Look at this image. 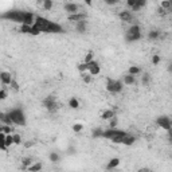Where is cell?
I'll return each instance as SVG.
<instances>
[{"label": "cell", "instance_id": "9f6ffc18", "mask_svg": "<svg viewBox=\"0 0 172 172\" xmlns=\"http://www.w3.org/2000/svg\"><path fill=\"white\" fill-rule=\"evenodd\" d=\"M171 159H172V155H171Z\"/></svg>", "mask_w": 172, "mask_h": 172}, {"label": "cell", "instance_id": "ffe728a7", "mask_svg": "<svg viewBox=\"0 0 172 172\" xmlns=\"http://www.w3.org/2000/svg\"><path fill=\"white\" fill-rule=\"evenodd\" d=\"M69 108L70 109H79V101L75 97H71L69 99Z\"/></svg>", "mask_w": 172, "mask_h": 172}, {"label": "cell", "instance_id": "8fae6325", "mask_svg": "<svg viewBox=\"0 0 172 172\" xmlns=\"http://www.w3.org/2000/svg\"><path fill=\"white\" fill-rule=\"evenodd\" d=\"M86 18H88V14H85V12H78V14H75V15H70V16H67V20H69V22H73V23H79V22L86 20Z\"/></svg>", "mask_w": 172, "mask_h": 172}, {"label": "cell", "instance_id": "db71d44e", "mask_svg": "<svg viewBox=\"0 0 172 172\" xmlns=\"http://www.w3.org/2000/svg\"><path fill=\"white\" fill-rule=\"evenodd\" d=\"M168 143H169V144H171V145H172V139H171V137H168Z\"/></svg>", "mask_w": 172, "mask_h": 172}, {"label": "cell", "instance_id": "d4e9b609", "mask_svg": "<svg viewBox=\"0 0 172 172\" xmlns=\"http://www.w3.org/2000/svg\"><path fill=\"white\" fill-rule=\"evenodd\" d=\"M32 164H34L32 157H23L22 159V165L24 167V168H30Z\"/></svg>", "mask_w": 172, "mask_h": 172}, {"label": "cell", "instance_id": "9a60e30c", "mask_svg": "<svg viewBox=\"0 0 172 172\" xmlns=\"http://www.w3.org/2000/svg\"><path fill=\"white\" fill-rule=\"evenodd\" d=\"M121 160L118 157H113V159H110L109 161H108V165H106V168L108 169H114V168H117L118 165H120Z\"/></svg>", "mask_w": 172, "mask_h": 172}, {"label": "cell", "instance_id": "ab89813d", "mask_svg": "<svg viewBox=\"0 0 172 172\" xmlns=\"http://www.w3.org/2000/svg\"><path fill=\"white\" fill-rule=\"evenodd\" d=\"M117 124H118L117 118H116V117L112 118V120L109 121V128H110V129H116V128H117Z\"/></svg>", "mask_w": 172, "mask_h": 172}, {"label": "cell", "instance_id": "11a10c76", "mask_svg": "<svg viewBox=\"0 0 172 172\" xmlns=\"http://www.w3.org/2000/svg\"><path fill=\"white\" fill-rule=\"evenodd\" d=\"M171 125H172V118H171Z\"/></svg>", "mask_w": 172, "mask_h": 172}, {"label": "cell", "instance_id": "f35d334b", "mask_svg": "<svg viewBox=\"0 0 172 172\" xmlns=\"http://www.w3.org/2000/svg\"><path fill=\"white\" fill-rule=\"evenodd\" d=\"M82 129H84V125L79 124V122H77V124H74V125H73V131H74L75 133L82 132Z\"/></svg>", "mask_w": 172, "mask_h": 172}, {"label": "cell", "instance_id": "8992f818", "mask_svg": "<svg viewBox=\"0 0 172 172\" xmlns=\"http://www.w3.org/2000/svg\"><path fill=\"white\" fill-rule=\"evenodd\" d=\"M156 122H157V125L160 126L161 129H164V131H167V132H168L169 129L172 128L171 118H169L168 116H160V117L156 118Z\"/></svg>", "mask_w": 172, "mask_h": 172}, {"label": "cell", "instance_id": "52a82bcc", "mask_svg": "<svg viewBox=\"0 0 172 172\" xmlns=\"http://www.w3.org/2000/svg\"><path fill=\"white\" fill-rule=\"evenodd\" d=\"M63 10H65V12H67L69 14V16L70 15H75V14H78V12H81L79 11V6H78L77 3H65V6H63Z\"/></svg>", "mask_w": 172, "mask_h": 172}, {"label": "cell", "instance_id": "1f68e13d", "mask_svg": "<svg viewBox=\"0 0 172 172\" xmlns=\"http://www.w3.org/2000/svg\"><path fill=\"white\" fill-rule=\"evenodd\" d=\"M42 7L44 8V10H47V11H50L52 7H54V3H52L51 0H43V3H42Z\"/></svg>", "mask_w": 172, "mask_h": 172}, {"label": "cell", "instance_id": "603a6c76", "mask_svg": "<svg viewBox=\"0 0 172 172\" xmlns=\"http://www.w3.org/2000/svg\"><path fill=\"white\" fill-rule=\"evenodd\" d=\"M145 6H146L145 0H136V4H135V7L132 8V11H139V10H141Z\"/></svg>", "mask_w": 172, "mask_h": 172}, {"label": "cell", "instance_id": "484cf974", "mask_svg": "<svg viewBox=\"0 0 172 172\" xmlns=\"http://www.w3.org/2000/svg\"><path fill=\"white\" fill-rule=\"evenodd\" d=\"M104 131H105V129L95 128V129H93L92 136H93V137H94V139H99V137H102V136H104Z\"/></svg>", "mask_w": 172, "mask_h": 172}, {"label": "cell", "instance_id": "60d3db41", "mask_svg": "<svg viewBox=\"0 0 172 172\" xmlns=\"http://www.w3.org/2000/svg\"><path fill=\"white\" fill-rule=\"evenodd\" d=\"M42 32L39 28H38L37 26H32L31 27V32H30V35H34V37H37V35H39V34Z\"/></svg>", "mask_w": 172, "mask_h": 172}, {"label": "cell", "instance_id": "30bf717a", "mask_svg": "<svg viewBox=\"0 0 172 172\" xmlns=\"http://www.w3.org/2000/svg\"><path fill=\"white\" fill-rule=\"evenodd\" d=\"M88 67H89V71L88 73L90 75H98L101 73V67H99V63L97 61H92V62L88 63Z\"/></svg>", "mask_w": 172, "mask_h": 172}, {"label": "cell", "instance_id": "816d5d0a", "mask_svg": "<svg viewBox=\"0 0 172 172\" xmlns=\"http://www.w3.org/2000/svg\"><path fill=\"white\" fill-rule=\"evenodd\" d=\"M167 133H168V137H171V139H172V128L169 129V131H168V132H167Z\"/></svg>", "mask_w": 172, "mask_h": 172}, {"label": "cell", "instance_id": "44dd1931", "mask_svg": "<svg viewBox=\"0 0 172 172\" xmlns=\"http://www.w3.org/2000/svg\"><path fill=\"white\" fill-rule=\"evenodd\" d=\"M42 168H43V164H42L40 161H37V163H34V164L31 165L30 168H27V169H28L30 172H39Z\"/></svg>", "mask_w": 172, "mask_h": 172}, {"label": "cell", "instance_id": "4316f807", "mask_svg": "<svg viewBox=\"0 0 172 172\" xmlns=\"http://www.w3.org/2000/svg\"><path fill=\"white\" fill-rule=\"evenodd\" d=\"M148 38H149L151 40H156L160 38V31L159 30H152L149 34H148Z\"/></svg>", "mask_w": 172, "mask_h": 172}, {"label": "cell", "instance_id": "7402d4cb", "mask_svg": "<svg viewBox=\"0 0 172 172\" xmlns=\"http://www.w3.org/2000/svg\"><path fill=\"white\" fill-rule=\"evenodd\" d=\"M141 37H143L141 34H137V35H129V34H125V40L132 43V42H136V40H140L141 39Z\"/></svg>", "mask_w": 172, "mask_h": 172}, {"label": "cell", "instance_id": "8d00e7d4", "mask_svg": "<svg viewBox=\"0 0 172 172\" xmlns=\"http://www.w3.org/2000/svg\"><path fill=\"white\" fill-rule=\"evenodd\" d=\"M81 77H82V81H84L85 84H90L93 75H90L89 73H85V74H81Z\"/></svg>", "mask_w": 172, "mask_h": 172}, {"label": "cell", "instance_id": "74e56055", "mask_svg": "<svg viewBox=\"0 0 172 172\" xmlns=\"http://www.w3.org/2000/svg\"><path fill=\"white\" fill-rule=\"evenodd\" d=\"M14 145V136L12 135H7V137H6V146H11Z\"/></svg>", "mask_w": 172, "mask_h": 172}, {"label": "cell", "instance_id": "d6a6232c", "mask_svg": "<svg viewBox=\"0 0 172 172\" xmlns=\"http://www.w3.org/2000/svg\"><path fill=\"white\" fill-rule=\"evenodd\" d=\"M92 61H94V52L93 51H88L86 52V55H85V63H89V62H92Z\"/></svg>", "mask_w": 172, "mask_h": 172}, {"label": "cell", "instance_id": "7c38bea8", "mask_svg": "<svg viewBox=\"0 0 172 172\" xmlns=\"http://www.w3.org/2000/svg\"><path fill=\"white\" fill-rule=\"evenodd\" d=\"M12 79H14V78L11 77V73H8V71H1V73H0V81H1V85H3V86L11 85Z\"/></svg>", "mask_w": 172, "mask_h": 172}, {"label": "cell", "instance_id": "c3c4849f", "mask_svg": "<svg viewBox=\"0 0 172 172\" xmlns=\"http://www.w3.org/2000/svg\"><path fill=\"white\" fill-rule=\"evenodd\" d=\"M106 4H109V6H114V4H117V1H114V0H106Z\"/></svg>", "mask_w": 172, "mask_h": 172}, {"label": "cell", "instance_id": "f5cc1de1", "mask_svg": "<svg viewBox=\"0 0 172 172\" xmlns=\"http://www.w3.org/2000/svg\"><path fill=\"white\" fill-rule=\"evenodd\" d=\"M168 71L169 73H172V63H169L168 65Z\"/></svg>", "mask_w": 172, "mask_h": 172}, {"label": "cell", "instance_id": "836d02e7", "mask_svg": "<svg viewBox=\"0 0 172 172\" xmlns=\"http://www.w3.org/2000/svg\"><path fill=\"white\" fill-rule=\"evenodd\" d=\"M19 32H22V34H28L31 32V26H26V24H22L20 26V28H19Z\"/></svg>", "mask_w": 172, "mask_h": 172}, {"label": "cell", "instance_id": "7a4b0ae2", "mask_svg": "<svg viewBox=\"0 0 172 172\" xmlns=\"http://www.w3.org/2000/svg\"><path fill=\"white\" fill-rule=\"evenodd\" d=\"M24 14L26 11H20V10H11V11H6L0 15L1 19H7V20H11V22L19 23L20 26L23 24V19H24Z\"/></svg>", "mask_w": 172, "mask_h": 172}, {"label": "cell", "instance_id": "277c9868", "mask_svg": "<svg viewBox=\"0 0 172 172\" xmlns=\"http://www.w3.org/2000/svg\"><path fill=\"white\" fill-rule=\"evenodd\" d=\"M124 89V82L117 79H108L106 82V90L109 93H113V94H117V93H121Z\"/></svg>", "mask_w": 172, "mask_h": 172}, {"label": "cell", "instance_id": "681fc988", "mask_svg": "<svg viewBox=\"0 0 172 172\" xmlns=\"http://www.w3.org/2000/svg\"><path fill=\"white\" fill-rule=\"evenodd\" d=\"M137 172H152V171H151L149 168H145V167H144V168H140Z\"/></svg>", "mask_w": 172, "mask_h": 172}, {"label": "cell", "instance_id": "f6af8a7d", "mask_svg": "<svg viewBox=\"0 0 172 172\" xmlns=\"http://www.w3.org/2000/svg\"><path fill=\"white\" fill-rule=\"evenodd\" d=\"M75 153V146L70 145L69 148H67V155H74Z\"/></svg>", "mask_w": 172, "mask_h": 172}, {"label": "cell", "instance_id": "5b68a950", "mask_svg": "<svg viewBox=\"0 0 172 172\" xmlns=\"http://www.w3.org/2000/svg\"><path fill=\"white\" fill-rule=\"evenodd\" d=\"M42 104H43V106L48 110V112H55V110L58 109V104H57V101H55V97H52V95L46 97Z\"/></svg>", "mask_w": 172, "mask_h": 172}, {"label": "cell", "instance_id": "4dcf8cb0", "mask_svg": "<svg viewBox=\"0 0 172 172\" xmlns=\"http://www.w3.org/2000/svg\"><path fill=\"white\" fill-rule=\"evenodd\" d=\"M172 7V0H163L160 3V8H163V10H169V8Z\"/></svg>", "mask_w": 172, "mask_h": 172}, {"label": "cell", "instance_id": "e0dca14e", "mask_svg": "<svg viewBox=\"0 0 172 172\" xmlns=\"http://www.w3.org/2000/svg\"><path fill=\"white\" fill-rule=\"evenodd\" d=\"M126 34L129 35H137V34H141V27L139 24H132V26L129 27V30L126 31Z\"/></svg>", "mask_w": 172, "mask_h": 172}, {"label": "cell", "instance_id": "83f0119b", "mask_svg": "<svg viewBox=\"0 0 172 172\" xmlns=\"http://www.w3.org/2000/svg\"><path fill=\"white\" fill-rule=\"evenodd\" d=\"M0 132H3L4 135H12V126L11 125H4L1 124V126H0Z\"/></svg>", "mask_w": 172, "mask_h": 172}, {"label": "cell", "instance_id": "7bdbcfd3", "mask_svg": "<svg viewBox=\"0 0 172 172\" xmlns=\"http://www.w3.org/2000/svg\"><path fill=\"white\" fill-rule=\"evenodd\" d=\"M160 61H161V58H160V55H157V54H155L153 57H152V65H159L160 63Z\"/></svg>", "mask_w": 172, "mask_h": 172}, {"label": "cell", "instance_id": "bcb514c9", "mask_svg": "<svg viewBox=\"0 0 172 172\" xmlns=\"http://www.w3.org/2000/svg\"><path fill=\"white\" fill-rule=\"evenodd\" d=\"M135 4H136V0H128V1H126V6H128L131 10L135 7Z\"/></svg>", "mask_w": 172, "mask_h": 172}, {"label": "cell", "instance_id": "7dc6e473", "mask_svg": "<svg viewBox=\"0 0 172 172\" xmlns=\"http://www.w3.org/2000/svg\"><path fill=\"white\" fill-rule=\"evenodd\" d=\"M32 145H34L32 141H26V143H24V146H26V148H31Z\"/></svg>", "mask_w": 172, "mask_h": 172}, {"label": "cell", "instance_id": "f546056e", "mask_svg": "<svg viewBox=\"0 0 172 172\" xmlns=\"http://www.w3.org/2000/svg\"><path fill=\"white\" fill-rule=\"evenodd\" d=\"M77 69H78V71H79L81 74H85V73H88V71H89L88 63H85V62L79 63V65H78V66H77Z\"/></svg>", "mask_w": 172, "mask_h": 172}, {"label": "cell", "instance_id": "ba28073f", "mask_svg": "<svg viewBox=\"0 0 172 172\" xmlns=\"http://www.w3.org/2000/svg\"><path fill=\"white\" fill-rule=\"evenodd\" d=\"M37 16L38 15H35L34 12L26 11V14H24V19H23V24L32 27L34 24H35V22H37Z\"/></svg>", "mask_w": 172, "mask_h": 172}, {"label": "cell", "instance_id": "cb8c5ba5", "mask_svg": "<svg viewBox=\"0 0 172 172\" xmlns=\"http://www.w3.org/2000/svg\"><path fill=\"white\" fill-rule=\"evenodd\" d=\"M141 71H143V70L140 69L139 66H131L129 67V71H128V74H131V75H139V74H141Z\"/></svg>", "mask_w": 172, "mask_h": 172}, {"label": "cell", "instance_id": "ee69618b", "mask_svg": "<svg viewBox=\"0 0 172 172\" xmlns=\"http://www.w3.org/2000/svg\"><path fill=\"white\" fill-rule=\"evenodd\" d=\"M10 86H11V89H12V90H15V92H19V89H20V88H19V84L15 79H12V82H11Z\"/></svg>", "mask_w": 172, "mask_h": 172}, {"label": "cell", "instance_id": "9c48e42d", "mask_svg": "<svg viewBox=\"0 0 172 172\" xmlns=\"http://www.w3.org/2000/svg\"><path fill=\"white\" fill-rule=\"evenodd\" d=\"M122 131H120V129H110V128H108V129H105L104 131V136H102V139H108V140H112L113 137H116V136H118V135H122Z\"/></svg>", "mask_w": 172, "mask_h": 172}, {"label": "cell", "instance_id": "5bb4252c", "mask_svg": "<svg viewBox=\"0 0 172 172\" xmlns=\"http://www.w3.org/2000/svg\"><path fill=\"white\" fill-rule=\"evenodd\" d=\"M114 117H116V113H114V110H112V109H106L105 112L101 114V118L105 120V121H110Z\"/></svg>", "mask_w": 172, "mask_h": 172}, {"label": "cell", "instance_id": "d6986e66", "mask_svg": "<svg viewBox=\"0 0 172 172\" xmlns=\"http://www.w3.org/2000/svg\"><path fill=\"white\" fill-rule=\"evenodd\" d=\"M136 84V77L135 75H131V74H128V75H125L124 77V85H126V86H132V85Z\"/></svg>", "mask_w": 172, "mask_h": 172}, {"label": "cell", "instance_id": "2e32d148", "mask_svg": "<svg viewBox=\"0 0 172 172\" xmlns=\"http://www.w3.org/2000/svg\"><path fill=\"white\" fill-rule=\"evenodd\" d=\"M75 30H77L79 34H85V32H86V30H88L86 20H84V22H79V23H75Z\"/></svg>", "mask_w": 172, "mask_h": 172}, {"label": "cell", "instance_id": "f1b7e54d", "mask_svg": "<svg viewBox=\"0 0 172 172\" xmlns=\"http://www.w3.org/2000/svg\"><path fill=\"white\" fill-rule=\"evenodd\" d=\"M48 157H50V161H52V163H59L61 161V156H59L58 152H51L48 155Z\"/></svg>", "mask_w": 172, "mask_h": 172}, {"label": "cell", "instance_id": "4fadbf2b", "mask_svg": "<svg viewBox=\"0 0 172 172\" xmlns=\"http://www.w3.org/2000/svg\"><path fill=\"white\" fill-rule=\"evenodd\" d=\"M118 18H120L122 22H131V20H132V12L128 11V10L121 11L120 14H118Z\"/></svg>", "mask_w": 172, "mask_h": 172}, {"label": "cell", "instance_id": "ac0fdd59", "mask_svg": "<svg viewBox=\"0 0 172 172\" xmlns=\"http://www.w3.org/2000/svg\"><path fill=\"white\" fill-rule=\"evenodd\" d=\"M135 143H136V137H135V136H132V135H126L124 137V141H122V144L126 145V146L133 145Z\"/></svg>", "mask_w": 172, "mask_h": 172}, {"label": "cell", "instance_id": "f907efd6", "mask_svg": "<svg viewBox=\"0 0 172 172\" xmlns=\"http://www.w3.org/2000/svg\"><path fill=\"white\" fill-rule=\"evenodd\" d=\"M157 14H159V15H164V14H165V11H164V10H163V8H160V7H159V10H157Z\"/></svg>", "mask_w": 172, "mask_h": 172}, {"label": "cell", "instance_id": "d590c367", "mask_svg": "<svg viewBox=\"0 0 172 172\" xmlns=\"http://www.w3.org/2000/svg\"><path fill=\"white\" fill-rule=\"evenodd\" d=\"M12 136H14V144H15V145H20V144H22V141H23L22 136L19 135V133H14Z\"/></svg>", "mask_w": 172, "mask_h": 172}, {"label": "cell", "instance_id": "e575fe53", "mask_svg": "<svg viewBox=\"0 0 172 172\" xmlns=\"http://www.w3.org/2000/svg\"><path fill=\"white\" fill-rule=\"evenodd\" d=\"M151 82V75L149 74H144L143 77H141V84L144 85V86H148Z\"/></svg>", "mask_w": 172, "mask_h": 172}, {"label": "cell", "instance_id": "6da1fadb", "mask_svg": "<svg viewBox=\"0 0 172 172\" xmlns=\"http://www.w3.org/2000/svg\"><path fill=\"white\" fill-rule=\"evenodd\" d=\"M34 26H37L42 32H47V34H62L63 28L61 24L55 22H51L48 19L43 18V16H37V22Z\"/></svg>", "mask_w": 172, "mask_h": 172}, {"label": "cell", "instance_id": "3957f363", "mask_svg": "<svg viewBox=\"0 0 172 172\" xmlns=\"http://www.w3.org/2000/svg\"><path fill=\"white\" fill-rule=\"evenodd\" d=\"M7 114L10 116V118L12 120V122L15 125H19V126H24L26 125V116H24L22 109L16 108V109H12L11 112H8Z\"/></svg>", "mask_w": 172, "mask_h": 172}, {"label": "cell", "instance_id": "b9f144b4", "mask_svg": "<svg viewBox=\"0 0 172 172\" xmlns=\"http://www.w3.org/2000/svg\"><path fill=\"white\" fill-rule=\"evenodd\" d=\"M7 95H8V93H7V90H6V88H1V90H0V99L4 101V99L7 98Z\"/></svg>", "mask_w": 172, "mask_h": 172}]
</instances>
